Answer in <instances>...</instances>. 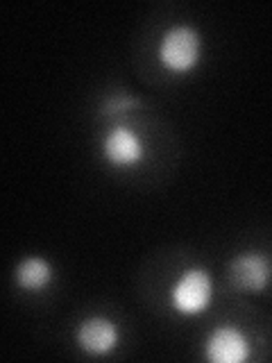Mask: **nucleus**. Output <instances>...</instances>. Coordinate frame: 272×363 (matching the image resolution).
I'll return each instance as SVG.
<instances>
[{
    "mask_svg": "<svg viewBox=\"0 0 272 363\" xmlns=\"http://www.w3.org/2000/svg\"><path fill=\"white\" fill-rule=\"evenodd\" d=\"M200 50H202L200 34L188 26H175L164 34L162 43H159V60L170 71L186 73L198 64Z\"/></svg>",
    "mask_w": 272,
    "mask_h": 363,
    "instance_id": "f257e3e1",
    "label": "nucleus"
},
{
    "mask_svg": "<svg viewBox=\"0 0 272 363\" xmlns=\"http://www.w3.org/2000/svg\"><path fill=\"white\" fill-rule=\"evenodd\" d=\"M211 300V277L204 268H191L173 286V304L179 313L196 315L207 309Z\"/></svg>",
    "mask_w": 272,
    "mask_h": 363,
    "instance_id": "f03ea898",
    "label": "nucleus"
},
{
    "mask_svg": "<svg viewBox=\"0 0 272 363\" xmlns=\"http://www.w3.org/2000/svg\"><path fill=\"white\" fill-rule=\"evenodd\" d=\"M230 272H232V281L245 293H261L272 279V266L268 257L261 252L238 255L232 261Z\"/></svg>",
    "mask_w": 272,
    "mask_h": 363,
    "instance_id": "7ed1b4c3",
    "label": "nucleus"
},
{
    "mask_svg": "<svg viewBox=\"0 0 272 363\" xmlns=\"http://www.w3.org/2000/svg\"><path fill=\"white\" fill-rule=\"evenodd\" d=\"M102 155L116 168H130L136 166L143 159L145 150L141 139L128 128H116L111 130L105 141H102Z\"/></svg>",
    "mask_w": 272,
    "mask_h": 363,
    "instance_id": "20e7f679",
    "label": "nucleus"
},
{
    "mask_svg": "<svg viewBox=\"0 0 272 363\" xmlns=\"http://www.w3.org/2000/svg\"><path fill=\"white\" fill-rule=\"evenodd\" d=\"M207 357L215 363H241L249 357V343L238 329L218 327L207 340Z\"/></svg>",
    "mask_w": 272,
    "mask_h": 363,
    "instance_id": "39448f33",
    "label": "nucleus"
},
{
    "mask_svg": "<svg viewBox=\"0 0 272 363\" xmlns=\"http://www.w3.org/2000/svg\"><path fill=\"white\" fill-rule=\"evenodd\" d=\"M77 343L89 354H109L118 343L116 325L105 318H89L77 329Z\"/></svg>",
    "mask_w": 272,
    "mask_h": 363,
    "instance_id": "423d86ee",
    "label": "nucleus"
},
{
    "mask_svg": "<svg viewBox=\"0 0 272 363\" xmlns=\"http://www.w3.org/2000/svg\"><path fill=\"white\" fill-rule=\"evenodd\" d=\"M52 268L41 257H30L16 268V284L26 291H41L50 284Z\"/></svg>",
    "mask_w": 272,
    "mask_h": 363,
    "instance_id": "0eeeda50",
    "label": "nucleus"
}]
</instances>
